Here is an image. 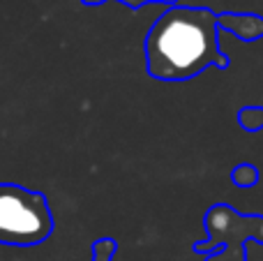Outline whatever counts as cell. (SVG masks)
Instances as JSON below:
<instances>
[{"label": "cell", "instance_id": "cell-1", "mask_svg": "<svg viewBox=\"0 0 263 261\" xmlns=\"http://www.w3.org/2000/svg\"><path fill=\"white\" fill-rule=\"evenodd\" d=\"M217 28L219 16L205 7H166L143 42L148 74L159 81H187L210 65L227 67Z\"/></svg>", "mask_w": 263, "mask_h": 261}, {"label": "cell", "instance_id": "cell-2", "mask_svg": "<svg viewBox=\"0 0 263 261\" xmlns=\"http://www.w3.org/2000/svg\"><path fill=\"white\" fill-rule=\"evenodd\" d=\"M55 229L49 199L16 183H0V245L35 248Z\"/></svg>", "mask_w": 263, "mask_h": 261}, {"label": "cell", "instance_id": "cell-3", "mask_svg": "<svg viewBox=\"0 0 263 261\" xmlns=\"http://www.w3.org/2000/svg\"><path fill=\"white\" fill-rule=\"evenodd\" d=\"M92 257L90 261H114L116 252H118V240L111 238V236H104V238H97L90 248Z\"/></svg>", "mask_w": 263, "mask_h": 261}, {"label": "cell", "instance_id": "cell-4", "mask_svg": "<svg viewBox=\"0 0 263 261\" xmlns=\"http://www.w3.org/2000/svg\"><path fill=\"white\" fill-rule=\"evenodd\" d=\"M118 3H123V5H127L129 9H139V7H143V5H148V3H164V5H176L178 0H118Z\"/></svg>", "mask_w": 263, "mask_h": 261}, {"label": "cell", "instance_id": "cell-5", "mask_svg": "<svg viewBox=\"0 0 263 261\" xmlns=\"http://www.w3.org/2000/svg\"><path fill=\"white\" fill-rule=\"evenodd\" d=\"M86 7H97V5H102V3H106V0H81Z\"/></svg>", "mask_w": 263, "mask_h": 261}]
</instances>
